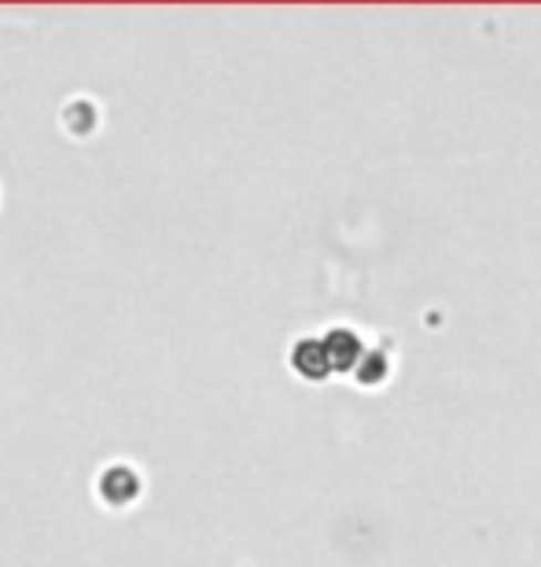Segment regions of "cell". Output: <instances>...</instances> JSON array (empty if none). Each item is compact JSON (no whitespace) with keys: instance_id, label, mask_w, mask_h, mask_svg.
Returning a JSON list of instances; mask_svg holds the SVG:
<instances>
[{"instance_id":"6da1fadb","label":"cell","mask_w":541,"mask_h":567,"mask_svg":"<svg viewBox=\"0 0 541 567\" xmlns=\"http://www.w3.org/2000/svg\"><path fill=\"white\" fill-rule=\"evenodd\" d=\"M137 491H141V480L126 464H111V468L100 475V497H104L107 505H129L133 497H137Z\"/></svg>"},{"instance_id":"7a4b0ae2","label":"cell","mask_w":541,"mask_h":567,"mask_svg":"<svg viewBox=\"0 0 541 567\" xmlns=\"http://www.w3.org/2000/svg\"><path fill=\"white\" fill-rule=\"evenodd\" d=\"M295 365L306 372V377H321V372H324V350L318 343H299L295 347Z\"/></svg>"}]
</instances>
